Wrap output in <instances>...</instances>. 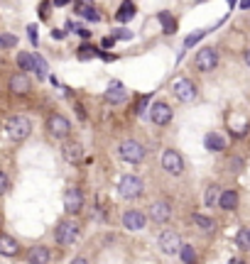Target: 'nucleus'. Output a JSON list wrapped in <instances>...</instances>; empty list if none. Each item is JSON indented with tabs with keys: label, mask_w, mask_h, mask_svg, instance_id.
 <instances>
[{
	"label": "nucleus",
	"mask_w": 250,
	"mask_h": 264,
	"mask_svg": "<svg viewBox=\"0 0 250 264\" xmlns=\"http://www.w3.org/2000/svg\"><path fill=\"white\" fill-rule=\"evenodd\" d=\"M5 130H8V135H10L13 140H25V137H30V132H32V122H30V117H25V115H15V117H10V120L5 122Z\"/></svg>",
	"instance_id": "obj_1"
},
{
	"label": "nucleus",
	"mask_w": 250,
	"mask_h": 264,
	"mask_svg": "<svg viewBox=\"0 0 250 264\" xmlns=\"http://www.w3.org/2000/svg\"><path fill=\"white\" fill-rule=\"evenodd\" d=\"M120 159L123 162H128V164H137V162H142V157H145V150H142V145L140 142H135V140H125L123 145H120Z\"/></svg>",
	"instance_id": "obj_2"
},
{
	"label": "nucleus",
	"mask_w": 250,
	"mask_h": 264,
	"mask_svg": "<svg viewBox=\"0 0 250 264\" xmlns=\"http://www.w3.org/2000/svg\"><path fill=\"white\" fill-rule=\"evenodd\" d=\"M118 191H120L123 198H137V196L142 193V181H140V176L125 174V176L120 179V184H118Z\"/></svg>",
	"instance_id": "obj_3"
},
{
	"label": "nucleus",
	"mask_w": 250,
	"mask_h": 264,
	"mask_svg": "<svg viewBox=\"0 0 250 264\" xmlns=\"http://www.w3.org/2000/svg\"><path fill=\"white\" fill-rule=\"evenodd\" d=\"M172 91L182 103H192L194 98H196V86H194L189 78H177L172 83Z\"/></svg>",
	"instance_id": "obj_4"
},
{
	"label": "nucleus",
	"mask_w": 250,
	"mask_h": 264,
	"mask_svg": "<svg viewBox=\"0 0 250 264\" xmlns=\"http://www.w3.org/2000/svg\"><path fill=\"white\" fill-rule=\"evenodd\" d=\"M216 64H218V54H216V49H211V47H204V49L196 54V69L204 71V74L213 71Z\"/></svg>",
	"instance_id": "obj_5"
},
{
	"label": "nucleus",
	"mask_w": 250,
	"mask_h": 264,
	"mask_svg": "<svg viewBox=\"0 0 250 264\" xmlns=\"http://www.w3.org/2000/svg\"><path fill=\"white\" fill-rule=\"evenodd\" d=\"M78 237V225L74 220H64L57 227V242L59 245H74V240Z\"/></svg>",
	"instance_id": "obj_6"
},
{
	"label": "nucleus",
	"mask_w": 250,
	"mask_h": 264,
	"mask_svg": "<svg viewBox=\"0 0 250 264\" xmlns=\"http://www.w3.org/2000/svg\"><path fill=\"white\" fill-rule=\"evenodd\" d=\"M162 167L167 174H172V176H179L182 171H184V162H182V157H179V152L174 150H167L162 154Z\"/></svg>",
	"instance_id": "obj_7"
},
{
	"label": "nucleus",
	"mask_w": 250,
	"mask_h": 264,
	"mask_svg": "<svg viewBox=\"0 0 250 264\" xmlns=\"http://www.w3.org/2000/svg\"><path fill=\"white\" fill-rule=\"evenodd\" d=\"M47 130H49L52 137L61 140V137H66V135H69L71 125H69V120H66L64 115H52V117L47 120Z\"/></svg>",
	"instance_id": "obj_8"
},
{
	"label": "nucleus",
	"mask_w": 250,
	"mask_h": 264,
	"mask_svg": "<svg viewBox=\"0 0 250 264\" xmlns=\"http://www.w3.org/2000/svg\"><path fill=\"white\" fill-rule=\"evenodd\" d=\"M159 247H162L164 254H174V252L182 249V240H179V235H177L174 230H164V232L159 235Z\"/></svg>",
	"instance_id": "obj_9"
},
{
	"label": "nucleus",
	"mask_w": 250,
	"mask_h": 264,
	"mask_svg": "<svg viewBox=\"0 0 250 264\" xmlns=\"http://www.w3.org/2000/svg\"><path fill=\"white\" fill-rule=\"evenodd\" d=\"M150 117H152L154 125H167L172 120V108L167 103L157 100V103H152V108H150Z\"/></svg>",
	"instance_id": "obj_10"
},
{
	"label": "nucleus",
	"mask_w": 250,
	"mask_h": 264,
	"mask_svg": "<svg viewBox=\"0 0 250 264\" xmlns=\"http://www.w3.org/2000/svg\"><path fill=\"white\" fill-rule=\"evenodd\" d=\"M170 215H172V208H170L167 201H157V203L150 206V218H152L154 223H167Z\"/></svg>",
	"instance_id": "obj_11"
},
{
	"label": "nucleus",
	"mask_w": 250,
	"mask_h": 264,
	"mask_svg": "<svg viewBox=\"0 0 250 264\" xmlns=\"http://www.w3.org/2000/svg\"><path fill=\"white\" fill-rule=\"evenodd\" d=\"M64 208L69 210V213H78L81 208H84V196H81V191L78 189H69L64 193Z\"/></svg>",
	"instance_id": "obj_12"
},
{
	"label": "nucleus",
	"mask_w": 250,
	"mask_h": 264,
	"mask_svg": "<svg viewBox=\"0 0 250 264\" xmlns=\"http://www.w3.org/2000/svg\"><path fill=\"white\" fill-rule=\"evenodd\" d=\"M49 259H52V252L44 245L32 247V249L27 252V262L30 264H49Z\"/></svg>",
	"instance_id": "obj_13"
},
{
	"label": "nucleus",
	"mask_w": 250,
	"mask_h": 264,
	"mask_svg": "<svg viewBox=\"0 0 250 264\" xmlns=\"http://www.w3.org/2000/svg\"><path fill=\"white\" fill-rule=\"evenodd\" d=\"M123 225L128 227V230H142L145 227V215L140 210H128L123 215Z\"/></svg>",
	"instance_id": "obj_14"
},
{
	"label": "nucleus",
	"mask_w": 250,
	"mask_h": 264,
	"mask_svg": "<svg viewBox=\"0 0 250 264\" xmlns=\"http://www.w3.org/2000/svg\"><path fill=\"white\" fill-rule=\"evenodd\" d=\"M10 91L18 95H25L27 91H30V78L25 74H15L13 78H10Z\"/></svg>",
	"instance_id": "obj_15"
},
{
	"label": "nucleus",
	"mask_w": 250,
	"mask_h": 264,
	"mask_svg": "<svg viewBox=\"0 0 250 264\" xmlns=\"http://www.w3.org/2000/svg\"><path fill=\"white\" fill-rule=\"evenodd\" d=\"M18 242L10 237V235H0V254H5V257H15L18 254Z\"/></svg>",
	"instance_id": "obj_16"
},
{
	"label": "nucleus",
	"mask_w": 250,
	"mask_h": 264,
	"mask_svg": "<svg viewBox=\"0 0 250 264\" xmlns=\"http://www.w3.org/2000/svg\"><path fill=\"white\" fill-rule=\"evenodd\" d=\"M218 206L223 208V210H235V208H238V193H235V191H226V193H221Z\"/></svg>",
	"instance_id": "obj_17"
},
{
	"label": "nucleus",
	"mask_w": 250,
	"mask_h": 264,
	"mask_svg": "<svg viewBox=\"0 0 250 264\" xmlns=\"http://www.w3.org/2000/svg\"><path fill=\"white\" fill-rule=\"evenodd\" d=\"M206 150H211V152H223V150H226V140H223L221 135H216V132L206 135Z\"/></svg>",
	"instance_id": "obj_18"
},
{
	"label": "nucleus",
	"mask_w": 250,
	"mask_h": 264,
	"mask_svg": "<svg viewBox=\"0 0 250 264\" xmlns=\"http://www.w3.org/2000/svg\"><path fill=\"white\" fill-rule=\"evenodd\" d=\"M125 98H128V95H125V91H123L118 83H116V86H111V88L106 91V100H108V103H123Z\"/></svg>",
	"instance_id": "obj_19"
},
{
	"label": "nucleus",
	"mask_w": 250,
	"mask_h": 264,
	"mask_svg": "<svg viewBox=\"0 0 250 264\" xmlns=\"http://www.w3.org/2000/svg\"><path fill=\"white\" fill-rule=\"evenodd\" d=\"M18 66L22 69V71H35V59H32V54L20 52L18 54Z\"/></svg>",
	"instance_id": "obj_20"
},
{
	"label": "nucleus",
	"mask_w": 250,
	"mask_h": 264,
	"mask_svg": "<svg viewBox=\"0 0 250 264\" xmlns=\"http://www.w3.org/2000/svg\"><path fill=\"white\" fill-rule=\"evenodd\" d=\"M64 159L66 162H78L81 159V145H66L64 147Z\"/></svg>",
	"instance_id": "obj_21"
},
{
	"label": "nucleus",
	"mask_w": 250,
	"mask_h": 264,
	"mask_svg": "<svg viewBox=\"0 0 250 264\" xmlns=\"http://www.w3.org/2000/svg\"><path fill=\"white\" fill-rule=\"evenodd\" d=\"M235 242H238L240 249H250V227H240V230H238Z\"/></svg>",
	"instance_id": "obj_22"
},
{
	"label": "nucleus",
	"mask_w": 250,
	"mask_h": 264,
	"mask_svg": "<svg viewBox=\"0 0 250 264\" xmlns=\"http://www.w3.org/2000/svg\"><path fill=\"white\" fill-rule=\"evenodd\" d=\"M76 10H78V13H81V15H84L86 20H98L96 8H94V5H89V3H78Z\"/></svg>",
	"instance_id": "obj_23"
},
{
	"label": "nucleus",
	"mask_w": 250,
	"mask_h": 264,
	"mask_svg": "<svg viewBox=\"0 0 250 264\" xmlns=\"http://www.w3.org/2000/svg\"><path fill=\"white\" fill-rule=\"evenodd\" d=\"M218 198H221V193H218V186H209L206 189V196H204V201H206V206L211 208L218 203Z\"/></svg>",
	"instance_id": "obj_24"
},
{
	"label": "nucleus",
	"mask_w": 250,
	"mask_h": 264,
	"mask_svg": "<svg viewBox=\"0 0 250 264\" xmlns=\"http://www.w3.org/2000/svg\"><path fill=\"white\" fill-rule=\"evenodd\" d=\"M182 259H184V264H194L196 262V252H194V247L192 245H182Z\"/></svg>",
	"instance_id": "obj_25"
},
{
	"label": "nucleus",
	"mask_w": 250,
	"mask_h": 264,
	"mask_svg": "<svg viewBox=\"0 0 250 264\" xmlns=\"http://www.w3.org/2000/svg\"><path fill=\"white\" fill-rule=\"evenodd\" d=\"M192 220H194V225H199L201 230H213V220L211 218H204V215H192Z\"/></svg>",
	"instance_id": "obj_26"
},
{
	"label": "nucleus",
	"mask_w": 250,
	"mask_h": 264,
	"mask_svg": "<svg viewBox=\"0 0 250 264\" xmlns=\"http://www.w3.org/2000/svg\"><path fill=\"white\" fill-rule=\"evenodd\" d=\"M35 59V71H37L39 78H47V64H44V59L39 57V54H32Z\"/></svg>",
	"instance_id": "obj_27"
},
{
	"label": "nucleus",
	"mask_w": 250,
	"mask_h": 264,
	"mask_svg": "<svg viewBox=\"0 0 250 264\" xmlns=\"http://www.w3.org/2000/svg\"><path fill=\"white\" fill-rule=\"evenodd\" d=\"M133 15H135V5H123L120 13H118V20H120V22H128Z\"/></svg>",
	"instance_id": "obj_28"
},
{
	"label": "nucleus",
	"mask_w": 250,
	"mask_h": 264,
	"mask_svg": "<svg viewBox=\"0 0 250 264\" xmlns=\"http://www.w3.org/2000/svg\"><path fill=\"white\" fill-rule=\"evenodd\" d=\"M15 44H18V39L13 35H0V49H8V47H15Z\"/></svg>",
	"instance_id": "obj_29"
},
{
	"label": "nucleus",
	"mask_w": 250,
	"mask_h": 264,
	"mask_svg": "<svg viewBox=\"0 0 250 264\" xmlns=\"http://www.w3.org/2000/svg\"><path fill=\"white\" fill-rule=\"evenodd\" d=\"M8 186H10V181H8V176L0 171V193H5V191H8Z\"/></svg>",
	"instance_id": "obj_30"
},
{
	"label": "nucleus",
	"mask_w": 250,
	"mask_h": 264,
	"mask_svg": "<svg viewBox=\"0 0 250 264\" xmlns=\"http://www.w3.org/2000/svg\"><path fill=\"white\" fill-rule=\"evenodd\" d=\"M159 20H162V25H164V30H167V32H172L174 22H170V18H167V15H164V13H162V15H159Z\"/></svg>",
	"instance_id": "obj_31"
},
{
	"label": "nucleus",
	"mask_w": 250,
	"mask_h": 264,
	"mask_svg": "<svg viewBox=\"0 0 250 264\" xmlns=\"http://www.w3.org/2000/svg\"><path fill=\"white\" fill-rule=\"evenodd\" d=\"M116 37L118 39H130V37H133V32H128V30H118Z\"/></svg>",
	"instance_id": "obj_32"
},
{
	"label": "nucleus",
	"mask_w": 250,
	"mask_h": 264,
	"mask_svg": "<svg viewBox=\"0 0 250 264\" xmlns=\"http://www.w3.org/2000/svg\"><path fill=\"white\" fill-rule=\"evenodd\" d=\"M27 32H30V39L37 44V27H32V25H30V27H27Z\"/></svg>",
	"instance_id": "obj_33"
},
{
	"label": "nucleus",
	"mask_w": 250,
	"mask_h": 264,
	"mask_svg": "<svg viewBox=\"0 0 250 264\" xmlns=\"http://www.w3.org/2000/svg\"><path fill=\"white\" fill-rule=\"evenodd\" d=\"M145 105H147V98H140V105H137V113H142V110H145Z\"/></svg>",
	"instance_id": "obj_34"
},
{
	"label": "nucleus",
	"mask_w": 250,
	"mask_h": 264,
	"mask_svg": "<svg viewBox=\"0 0 250 264\" xmlns=\"http://www.w3.org/2000/svg\"><path fill=\"white\" fill-rule=\"evenodd\" d=\"M91 52H94V49H91V47H81V57H89V54H91Z\"/></svg>",
	"instance_id": "obj_35"
},
{
	"label": "nucleus",
	"mask_w": 250,
	"mask_h": 264,
	"mask_svg": "<svg viewBox=\"0 0 250 264\" xmlns=\"http://www.w3.org/2000/svg\"><path fill=\"white\" fill-rule=\"evenodd\" d=\"M71 264H89V259H84V257H76Z\"/></svg>",
	"instance_id": "obj_36"
},
{
	"label": "nucleus",
	"mask_w": 250,
	"mask_h": 264,
	"mask_svg": "<svg viewBox=\"0 0 250 264\" xmlns=\"http://www.w3.org/2000/svg\"><path fill=\"white\" fill-rule=\"evenodd\" d=\"M228 264H245V262H243V259H231Z\"/></svg>",
	"instance_id": "obj_37"
},
{
	"label": "nucleus",
	"mask_w": 250,
	"mask_h": 264,
	"mask_svg": "<svg viewBox=\"0 0 250 264\" xmlns=\"http://www.w3.org/2000/svg\"><path fill=\"white\" fill-rule=\"evenodd\" d=\"M245 64H248V66H250V49H248V52H245Z\"/></svg>",
	"instance_id": "obj_38"
}]
</instances>
